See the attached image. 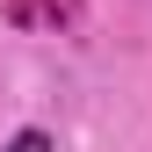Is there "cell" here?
Instances as JSON below:
<instances>
[{
  "instance_id": "6da1fadb",
  "label": "cell",
  "mask_w": 152,
  "mask_h": 152,
  "mask_svg": "<svg viewBox=\"0 0 152 152\" xmlns=\"http://www.w3.org/2000/svg\"><path fill=\"white\" fill-rule=\"evenodd\" d=\"M87 0H7V22L22 36H58V29H80Z\"/></svg>"
},
{
  "instance_id": "7a4b0ae2",
  "label": "cell",
  "mask_w": 152,
  "mask_h": 152,
  "mask_svg": "<svg viewBox=\"0 0 152 152\" xmlns=\"http://www.w3.org/2000/svg\"><path fill=\"white\" fill-rule=\"evenodd\" d=\"M0 152H51V130H36V123H29V130H15Z\"/></svg>"
}]
</instances>
